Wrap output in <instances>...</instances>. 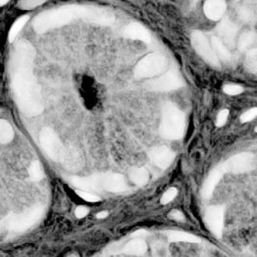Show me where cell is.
Instances as JSON below:
<instances>
[{"label": "cell", "instance_id": "1", "mask_svg": "<svg viewBox=\"0 0 257 257\" xmlns=\"http://www.w3.org/2000/svg\"><path fill=\"white\" fill-rule=\"evenodd\" d=\"M35 50L33 45L21 39L15 46L11 58V80L15 102L27 115H38L43 111L40 86L33 75Z\"/></svg>", "mask_w": 257, "mask_h": 257}, {"label": "cell", "instance_id": "2", "mask_svg": "<svg viewBox=\"0 0 257 257\" xmlns=\"http://www.w3.org/2000/svg\"><path fill=\"white\" fill-rule=\"evenodd\" d=\"M79 18L99 26H111L114 21V14L102 7L66 5L38 14L33 21V29L37 33H44L50 29L68 25L69 22Z\"/></svg>", "mask_w": 257, "mask_h": 257}, {"label": "cell", "instance_id": "3", "mask_svg": "<svg viewBox=\"0 0 257 257\" xmlns=\"http://www.w3.org/2000/svg\"><path fill=\"white\" fill-rule=\"evenodd\" d=\"M185 133V115L172 103H166L162 109L160 135L169 140H179Z\"/></svg>", "mask_w": 257, "mask_h": 257}, {"label": "cell", "instance_id": "4", "mask_svg": "<svg viewBox=\"0 0 257 257\" xmlns=\"http://www.w3.org/2000/svg\"><path fill=\"white\" fill-rule=\"evenodd\" d=\"M43 208L40 206L33 207L20 214H10L0 221V232L12 231L21 232L31 227L42 215Z\"/></svg>", "mask_w": 257, "mask_h": 257}, {"label": "cell", "instance_id": "5", "mask_svg": "<svg viewBox=\"0 0 257 257\" xmlns=\"http://www.w3.org/2000/svg\"><path fill=\"white\" fill-rule=\"evenodd\" d=\"M166 65L165 57L158 54L153 53L144 57L140 60L134 69L135 78L138 80L153 78L163 72Z\"/></svg>", "mask_w": 257, "mask_h": 257}, {"label": "cell", "instance_id": "6", "mask_svg": "<svg viewBox=\"0 0 257 257\" xmlns=\"http://www.w3.org/2000/svg\"><path fill=\"white\" fill-rule=\"evenodd\" d=\"M41 148L53 161L59 162L63 146L56 132L51 128H43L39 133Z\"/></svg>", "mask_w": 257, "mask_h": 257}, {"label": "cell", "instance_id": "7", "mask_svg": "<svg viewBox=\"0 0 257 257\" xmlns=\"http://www.w3.org/2000/svg\"><path fill=\"white\" fill-rule=\"evenodd\" d=\"M224 173L241 174L254 169L255 157L251 153H240L229 158L224 164L220 165Z\"/></svg>", "mask_w": 257, "mask_h": 257}, {"label": "cell", "instance_id": "8", "mask_svg": "<svg viewBox=\"0 0 257 257\" xmlns=\"http://www.w3.org/2000/svg\"><path fill=\"white\" fill-rule=\"evenodd\" d=\"M184 82L181 76L176 71H170L158 79H154L145 84L149 90L153 91H169L182 87Z\"/></svg>", "mask_w": 257, "mask_h": 257}, {"label": "cell", "instance_id": "9", "mask_svg": "<svg viewBox=\"0 0 257 257\" xmlns=\"http://www.w3.org/2000/svg\"><path fill=\"white\" fill-rule=\"evenodd\" d=\"M191 42L196 53L209 64L220 68V62L214 54L211 44L209 43L206 36L200 31H194L191 35Z\"/></svg>", "mask_w": 257, "mask_h": 257}, {"label": "cell", "instance_id": "10", "mask_svg": "<svg viewBox=\"0 0 257 257\" xmlns=\"http://www.w3.org/2000/svg\"><path fill=\"white\" fill-rule=\"evenodd\" d=\"M59 162H61L62 166L67 171L78 172L84 167L85 158L79 148L73 145H67L63 147Z\"/></svg>", "mask_w": 257, "mask_h": 257}, {"label": "cell", "instance_id": "11", "mask_svg": "<svg viewBox=\"0 0 257 257\" xmlns=\"http://www.w3.org/2000/svg\"><path fill=\"white\" fill-rule=\"evenodd\" d=\"M149 158L160 169L166 170L173 163L175 154L167 147H155L150 150Z\"/></svg>", "mask_w": 257, "mask_h": 257}, {"label": "cell", "instance_id": "12", "mask_svg": "<svg viewBox=\"0 0 257 257\" xmlns=\"http://www.w3.org/2000/svg\"><path fill=\"white\" fill-rule=\"evenodd\" d=\"M102 188L114 193L124 192L127 190V183L123 175L116 173H106L100 175Z\"/></svg>", "mask_w": 257, "mask_h": 257}, {"label": "cell", "instance_id": "13", "mask_svg": "<svg viewBox=\"0 0 257 257\" xmlns=\"http://www.w3.org/2000/svg\"><path fill=\"white\" fill-rule=\"evenodd\" d=\"M69 182L76 188L81 189V191H101L102 185H101V177L98 176H90L86 178L82 177H72L69 179Z\"/></svg>", "mask_w": 257, "mask_h": 257}, {"label": "cell", "instance_id": "14", "mask_svg": "<svg viewBox=\"0 0 257 257\" xmlns=\"http://www.w3.org/2000/svg\"><path fill=\"white\" fill-rule=\"evenodd\" d=\"M124 36L129 39H134V40H141L146 43L151 42V34L145 27L137 22L130 23L128 27H126L124 30Z\"/></svg>", "mask_w": 257, "mask_h": 257}, {"label": "cell", "instance_id": "15", "mask_svg": "<svg viewBox=\"0 0 257 257\" xmlns=\"http://www.w3.org/2000/svg\"><path fill=\"white\" fill-rule=\"evenodd\" d=\"M223 174H224V172H223L221 166H218L209 174V176L205 180L203 187H202V195L204 198H210L212 196L215 187L221 180Z\"/></svg>", "mask_w": 257, "mask_h": 257}, {"label": "cell", "instance_id": "16", "mask_svg": "<svg viewBox=\"0 0 257 257\" xmlns=\"http://www.w3.org/2000/svg\"><path fill=\"white\" fill-rule=\"evenodd\" d=\"M204 13L205 15L213 21L219 20L225 10H226V3L222 0H209L204 3Z\"/></svg>", "mask_w": 257, "mask_h": 257}, {"label": "cell", "instance_id": "17", "mask_svg": "<svg viewBox=\"0 0 257 257\" xmlns=\"http://www.w3.org/2000/svg\"><path fill=\"white\" fill-rule=\"evenodd\" d=\"M217 30L219 35L228 45L232 46L234 44L235 36L237 34V27L234 25V23L230 21L228 18H225L218 26Z\"/></svg>", "mask_w": 257, "mask_h": 257}, {"label": "cell", "instance_id": "18", "mask_svg": "<svg viewBox=\"0 0 257 257\" xmlns=\"http://www.w3.org/2000/svg\"><path fill=\"white\" fill-rule=\"evenodd\" d=\"M211 46L218 59L220 58L224 61H228L231 59V54L229 50L224 45L222 40H220L218 37L213 36L211 38Z\"/></svg>", "mask_w": 257, "mask_h": 257}, {"label": "cell", "instance_id": "19", "mask_svg": "<svg viewBox=\"0 0 257 257\" xmlns=\"http://www.w3.org/2000/svg\"><path fill=\"white\" fill-rule=\"evenodd\" d=\"M149 172L145 168H134L130 173L131 181L137 185L142 187L149 182Z\"/></svg>", "mask_w": 257, "mask_h": 257}, {"label": "cell", "instance_id": "20", "mask_svg": "<svg viewBox=\"0 0 257 257\" xmlns=\"http://www.w3.org/2000/svg\"><path fill=\"white\" fill-rule=\"evenodd\" d=\"M13 138L14 131L11 125L5 120H0V144L6 145L12 141Z\"/></svg>", "mask_w": 257, "mask_h": 257}, {"label": "cell", "instance_id": "21", "mask_svg": "<svg viewBox=\"0 0 257 257\" xmlns=\"http://www.w3.org/2000/svg\"><path fill=\"white\" fill-rule=\"evenodd\" d=\"M29 15H23V16L19 17V18L13 23L11 29H10V30H9V34H8V39H9L10 42H12V41L16 38V36L18 35V33L20 32V30L23 29V27H25V26L27 25V22L29 21Z\"/></svg>", "mask_w": 257, "mask_h": 257}, {"label": "cell", "instance_id": "22", "mask_svg": "<svg viewBox=\"0 0 257 257\" xmlns=\"http://www.w3.org/2000/svg\"><path fill=\"white\" fill-rule=\"evenodd\" d=\"M255 40V32L253 31H245L241 34L238 40V50L240 52H245L248 50L249 46L253 44Z\"/></svg>", "mask_w": 257, "mask_h": 257}, {"label": "cell", "instance_id": "23", "mask_svg": "<svg viewBox=\"0 0 257 257\" xmlns=\"http://www.w3.org/2000/svg\"><path fill=\"white\" fill-rule=\"evenodd\" d=\"M29 174L30 180L34 181V182H38L44 177L42 166L38 161H33L31 163L29 168Z\"/></svg>", "mask_w": 257, "mask_h": 257}, {"label": "cell", "instance_id": "24", "mask_svg": "<svg viewBox=\"0 0 257 257\" xmlns=\"http://www.w3.org/2000/svg\"><path fill=\"white\" fill-rule=\"evenodd\" d=\"M246 67L248 71H250L252 74H256L257 72V51L256 49H252L248 52L246 60H245Z\"/></svg>", "mask_w": 257, "mask_h": 257}, {"label": "cell", "instance_id": "25", "mask_svg": "<svg viewBox=\"0 0 257 257\" xmlns=\"http://www.w3.org/2000/svg\"><path fill=\"white\" fill-rule=\"evenodd\" d=\"M178 195V190L175 188V187H172V188H169L165 193L164 195L162 196L161 198V203L163 205H166V204H169L170 202H172L176 196Z\"/></svg>", "mask_w": 257, "mask_h": 257}, {"label": "cell", "instance_id": "26", "mask_svg": "<svg viewBox=\"0 0 257 257\" xmlns=\"http://www.w3.org/2000/svg\"><path fill=\"white\" fill-rule=\"evenodd\" d=\"M223 90L229 96H238L243 92V87L237 85H225L223 86Z\"/></svg>", "mask_w": 257, "mask_h": 257}, {"label": "cell", "instance_id": "27", "mask_svg": "<svg viewBox=\"0 0 257 257\" xmlns=\"http://www.w3.org/2000/svg\"><path fill=\"white\" fill-rule=\"evenodd\" d=\"M257 115V109L253 108L247 112H245L241 116H240V122L241 123H248L254 120Z\"/></svg>", "mask_w": 257, "mask_h": 257}, {"label": "cell", "instance_id": "28", "mask_svg": "<svg viewBox=\"0 0 257 257\" xmlns=\"http://www.w3.org/2000/svg\"><path fill=\"white\" fill-rule=\"evenodd\" d=\"M228 115H229V111L228 110H222L218 115H217V120H216V126L217 127H223L228 119Z\"/></svg>", "mask_w": 257, "mask_h": 257}, {"label": "cell", "instance_id": "29", "mask_svg": "<svg viewBox=\"0 0 257 257\" xmlns=\"http://www.w3.org/2000/svg\"><path fill=\"white\" fill-rule=\"evenodd\" d=\"M77 194L83 198L84 200L86 201H88V202H98L100 201V198L98 196H95V195H92L88 192H85V191H81V190H78L77 191Z\"/></svg>", "mask_w": 257, "mask_h": 257}, {"label": "cell", "instance_id": "30", "mask_svg": "<svg viewBox=\"0 0 257 257\" xmlns=\"http://www.w3.org/2000/svg\"><path fill=\"white\" fill-rule=\"evenodd\" d=\"M43 3H44V1H22L19 3V5L23 9H32Z\"/></svg>", "mask_w": 257, "mask_h": 257}, {"label": "cell", "instance_id": "31", "mask_svg": "<svg viewBox=\"0 0 257 257\" xmlns=\"http://www.w3.org/2000/svg\"><path fill=\"white\" fill-rule=\"evenodd\" d=\"M253 13L249 8L243 7L240 9V18L245 21H250L253 18Z\"/></svg>", "mask_w": 257, "mask_h": 257}, {"label": "cell", "instance_id": "32", "mask_svg": "<svg viewBox=\"0 0 257 257\" xmlns=\"http://www.w3.org/2000/svg\"><path fill=\"white\" fill-rule=\"evenodd\" d=\"M87 212H88V209L86 207L79 206L77 208V210H76V215L79 218H83V217H85L87 214Z\"/></svg>", "mask_w": 257, "mask_h": 257}, {"label": "cell", "instance_id": "33", "mask_svg": "<svg viewBox=\"0 0 257 257\" xmlns=\"http://www.w3.org/2000/svg\"><path fill=\"white\" fill-rule=\"evenodd\" d=\"M172 217H175L176 219H183V214L180 211H174L171 214Z\"/></svg>", "mask_w": 257, "mask_h": 257}, {"label": "cell", "instance_id": "34", "mask_svg": "<svg viewBox=\"0 0 257 257\" xmlns=\"http://www.w3.org/2000/svg\"><path fill=\"white\" fill-rule=\"evenodd\" d=\"M107 215H108V212H102V213L98 214V217H99V218H104V217H106Z\"/></svg>", "mask_w": 257, "mask_h": 257}, {"label": "cell", "instance_id": "35", "mask_svg": "<svg viewBox=\"0 0 257 257\" xmlns=\"http://www.w3.org/2000/svg\"><path fill=\"white\" fill-rule=\"evenodd\" d=\"M7 3H8L7 0H2V1H0V6L5 5V4H7Z\"/></svg>", "mask_w": 257, "mask_h": 257}]
</instances>
